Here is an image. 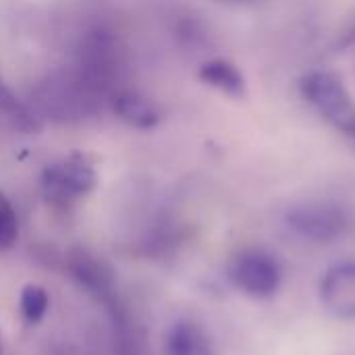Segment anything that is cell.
Returning a JSON list of instances; mask_svg holds the SVG:
<instances>
[{
	"label": "cell",
	"instance_id": "1",
	"mask_svg": "<svg viewBox=\"0 0 355 355\" xmlns=\"http://www.w3.org/2000/svg\"><path fill=\"white\" fill-rule=\"evenodd\" d=\"M302 96L327 121L337 125L343 133L355 137V106L345 83L331 71L316 69L304 75Z\"/></svg>",
	"mask_w": 355,
	"mask_h": 355
},
{
	"label": "cell",
	"instance_id": "2",
	"mask_svg": "<svg viewBox=\"0 0 355 355\" xmlns=\"http://www.w3.org/2000/svg\"><path fill=\"white\" fill-rule=\"evenodd\" d=\"M229 281L252 300H270L283 285V266L266 250H243L229 264Z\"/></svg>",
	"mask_w": 355,
	"mask_h": 355
},
{
	"label": "cell",
	"instance_id": "3",
	"mask_svg": "<svg viewBox=\"0 0 355 355\" xmlns=\"http://www.w3.org/2000/svg\"><path fill=\"white\" fill-rule=\"evenodd\" d=\"M35 104L48 119L79 121L94 110V94L79 77L54 75L40 85Z\"/></svg>",
	"mask_w": 355,
	"mask_h": 355
},
{
	"label": "cell",
	"instance_id": "4",
	"mask_svg": "<svg viewBox=\"0 0 355 355\" xmlns=\"http://www.w3.org/2000/svg\"><path fill=\"white\" fill-rule=\"evenodd\" d=\"M285 225L304 241L333 243L345 235L349 218L345 210L333 202H308L293 206L285 214Z\"/></svg>",
	"mask_w": 355,
	"mask_h": 355
},
{
	"label": "cell",
	"instance_id": "5",
	"mask_svg": "<svg viewBox=\"0 0 355 355\" xmlns=\"http://www.w3.org/2000/svg\"><path fill=\"white\" fill-rule=\"evenodd\" d=\"M40 183L50 202L69 204L87 196L96 187V171L83 156L73 154L48 164Z\"/></svg>",
	"mask_w": 355,
	"mask_h": 355
},
{
	"label": "cell",
	"instance_id": "6",
	"mask_svg": "<svg viewBox=\"0 0 355 355\" xmlns=\"http://www.w3.org/2000/svg\"><path fill=\"white\" fill-rule=\"evenodd\" d=\"M320 302L339 320H355V262L331 266L320 279Z\"/></svg>",
	"mask_w": 355,
	"mask_h": 355
},
{
	"label": "cell",
	"instance_id": "7",
	"mask_svg": "<svg viewBox=\"0 0 355 355\" xmlns=\"http://www.w3.org/2000/svg\"><path fill=\"white\" fill-rule=\"evenodd\" d=\"M110 102H112V112L116 114V119L133 129L146 131V129L156 127L160 121V112L154 106V102L141 96L139 92L123 89L114 94Z\"/></svg>",
	"mask_w": 355,
	"mask_h": 355
},
{
	"label": "cell",
	"instance_id": "8",
	"mask_svg": "<svg viewBox=\"0 0 355 355\" xmlns=\"http://www.w3.org/2000/svg\"><path fill=\"white\" fill-rule=\"evenodd\" d=\"M69 268L73 277L81 283V287H85L89 293H96L102 300H106L112 293L110 270L85 250H75L69 256Z\"/></svg>",
	"mask_w": 355,
	"mask_h": 355
},
{
	"label": "cell",
	"instance_id": "9",
	"mask_svg": "<svg viewBox=\"0 0 355 355\" xmlns=\"http://www.w3.org/2000/svg\"><path fill=\"white\" fill-rule=\"evenodd\" d=\"M166 355H216L206 331L189 320L173 324L164 339Z\"/></svg>",
	"mask_w": 355,
	"mask_h": 355
},
{
	"label": "cell",
	"instance_id": "10",
	"mask_svg": "<svg viewBox=\"0 0 355 355\" xmlns=\"http://www.w3.org/2000/svg\"><path fill=\"white\" fill-rule=\"evenodd\" d=\"M200 79L206 85H210L231 98H241L245 94V81H243L241 71L227 58L206 60L200 67Z\"/></svg>",
	"mask_w": 355,
	"mask_h": 355
},
{
	"label": "cell",
	"instance_id": "11",
	"mask_svg": "<svg viewBox=\"0 0 355 355\" xmlns=\"http://www.w3.org/2000/svg\"><path fill=\"white\" fill-rule=\"evenodd\" d=\"M19 306H21V316L27 324H37L48 308H50V297H48V291L42 287V285H35V283H29L23 287L21 291V300H19Z\"/></svg>",
	"mask_w": 355,
	"mask_h": 355
},
{
	"label": "cell",
	"instance_id": "12",
	"mask_svg": "<svg viewBox=\"0 0 355 355\" xmlns=\"http://www.w3.org/2000/svg\"><path fill=\"white\" fill-rule=\"evenodd\" d=\"M0 112L4 116H8L10 121H15L19 127H35V119L33 112L27 108V104H23L12 89L4 83V79L0 77Z\"/></svg>",
	"mask_w": 355,
	"mask_h": 355
},
{
	"label": "cell",
	"instance_id": "13",
	"mask_svg": "<svg viewBox=\"0 0 355 355\" xmlns=\"http://www.w3.org/2000/svg\"><path fill=\"white\" fill-rule=\"evenodd\" d=\"M19 237V220L10 200L0 191V252L10 250Z\"/></svg>",
	"mask_w": 355,
	"mask_h": 355
},
{
	"label": "cell",
	"instance_id": "14",
	"mask_svg": "<svg viewBox=\"0 0 355 355\" xmlns=\"http://www.w3.org/2000/svg\"><path fill=\"white\" fill-rule=\"evenodd\" d=\"M347 44H354L355 46V25L349 29V33H347V40H345Z\"/></svg>",
	"mask_w": 355,
	"mask_h": 355
},
{
	"label": "cell",
	"instance_id": "15",
	"mask_svg": "<svg viewBox=\"0 0 355 355\" xmlns=\"http://www.w3.org/2000/svg\"><path fill=\"white\" fill-rule=\"evenodd\" d=\"M0 355H4V343H2V333H0Z\"/></svg>",
	"mask_w": 355,
	"mask_h": 355
},
{
	"label": "cell",
	"instance_id": "16",
	"mask_svg": "<svg viewBox=\"0 0 355 355\" xmlns=\"http://www.w3.org/2000/svg\"><path fill=\"white\" fill-rule=\"evenodd\" d=\"M231 2H250V0H231Z\"/></svg>",
	"mask_w": 355,
	"mask_h": 355
}]
</instances>
